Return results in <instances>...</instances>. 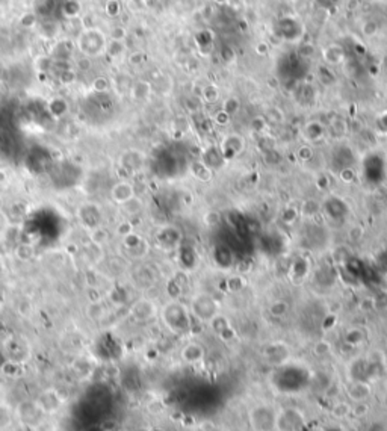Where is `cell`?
Here are the masks:
<instances>
[{"label": "cell", "instance_id": "6da1fadb", "mask_svg": "<svg viewBox=\"0 0 387 431\" xmlns=\"http://www.w3.org/2000/svg\"><path fill=\"white\" fill-rule=\"evenodd\" d=\"M162 320L174 333H183L189 328V310L183 304L172 301L162 309Z\"/></svg>", "mask_w": 387, "mask_h": 431}, {"label": "cell", "instance_id": "7a4b0ae2", "mask_svg": "<svg viewBox=\"0 0 387 431\" xmlns=\"http://www.w3.org/2000/svg\"><path fill=\"white\" fill-rule=\"evenodd\" d=\"M249 422L256 431L274 430L277 422V413L266 405L256 407L249 413Z\"/></svg>", "mask_w": 387, "mask_h": 431}, {"label": "cell", "instance_id": "3957f363", "mask_svg": "<svg viewBox=\"0 0 387 431\" xmlns=\"http://www.w3.org/2000/svg\"><path fill=\"white\" fill-rule=\"evenodd\" d=\"M102 209L95 203H85L78 209V218L86 232L102 226Z\"/></svg>", "mask_w": 387, "mask_h": 431}, {"label": "cell", "instance_id": "277c9868", "mask_svg": "<svg viewBox=\"0 0 387 431\" xmlns=\"http://www.w3.org/2000/svg\"><path fill=\"white\" fill-rule=\"evenodd\" d=\"M156 313H158V307L148 298H141L138 301H135L130 307V315L137 323H147L153 320Z\"/></svg>", "mask_w": 387, "mask_h": 431}, {"label": "cell", "instance_id": "5b68a950", "mask_svg": "<svg viewBox=\"0 0 387 431\" xmlns=\"http://www.w3.org/2000/svg\"><path fill=\"white\" fill-rule=\"evenodd\" d=\"M123 247H124L126 253L135 259H141V257L147 256V253L150 250L148 242L142 236L137 235L135 232L123 238Z\"/></svg>", "mask_w": 387, "mask_h": 431}, {"label": "cell", "instance_id": "8992f818", "mask_svg": "<svg viewBox=\"0 0 387 431\" xmlns=\"http://www.w3.org/2000/svg\"><path fill=\"white\" fill-rule=\"evenodd\" d=\"M135 195H137L135 185L129 180H120L111 189V200L118 206L126 203L127 200L133 198Z\"/></svg>", "mask_w": 387, "mask_h": 431}, {"label": "cell", "instance_id": "52a82bcc", "mask_svg": "<svg viewBox=\"0 0 387 431\" xmlns=\"http://www.w3.org/2000/svg\"><path fill=\"white\" fill-rule=\"evenodd\" d=\"M303 424V418L297 410H286L277 415L276 427H280L281 431H297Z\"/></svg>", "mask_w": 387, "mask_h": 431}, {"label": "cell", "instance_id": "ba28073f", "mask_svg": "<svg viewBox=\"0 0 387 431\" xmlns=\"http://www.w3.org/2000/svg\"><path fill=\"white\" fill-rule=\"evenodd\" d=\"M118 162L123 170H126L129 173H138L144 166V155H141L139 152H135V150H130V152L123 153Z\"/></svg>", "mask_w": 387, "mask_h": 431}, {"label": "cell", "instance_id": "9c48e42d", "mask_svg": "<svg viewBox=\"0 0 387 431\" xmlns=\"http://www.w3.org/2000/svg\"><path fill=\"white\" fill-rule=\"evenodd\" d=\"M366 393H371V386H369L367 383L361 381V380L354 381V383L350 386V389H348V395H350L354 401H363V400H366V398L369 397V395H366Z\"/></svg>", "mask_w": 387, "mask_h": 431}, {"label": "cell", "instance_id": "30bf717a", "mask_svg": "<svg viewBox=\"0 0 387 431\" xmlns=\"http://www.w3.org/2000/svg\"><path fill=\"white\" fill-rule=\"evenodd\" d=\"M204 355V350L201 345L198 344H188L183 350H182V359L188 363H197L203 359Z\"/></svg>", "mask_w": 387, "mask_h": 431}, {"label": "cell", "instance_id": "8fae6325", "mask_svg": "<svg viewBox=\"0 0 387 431\" xmlns=\"http://www.w3.org/2000/svg\"><path fill=\"white\" fill-rule=\"evenodd\" d=\"M120 208H121V212L127 216V218H133V216L139 215V214L142 212V209H144V201L135 195L133 198H130V200H127L126 203L120 204Z\"/></svg>", "mask_w": 387, "mask_h": 431}, {"label": "cell", "instance_id": "7c38bea8", "mask_svg": "<svg viewBox=\"0 0 387 431\" xmlns=\"http://www.w3.org/2000/svg\"><path fill=\"white\" fill-rule=\"evenodd\" d=\"M36 254V250L32 243L20 242L14 247V256L22 262H30Z\"/></svg>", "mask_w": 387, "mask_h": 431}, {"label": "cell", "instance_id": "4fadbf2b", "mask_svg": "<svg viewBox=\"0 0 387 431\" xmlns=\"http://www.w3.org/2000/svg\"><path fill=\"white\" fill-rule=\"evenodd\" d=\"M88 236H89L91 242L94 243V245H97V247H103L105 243H108V241H109V233H108V230L103 226H99V227L89 230Z\"/></svg>", "mask_w": 387, "mask_h": 431}, {"label": "cell", "instance_id": "5bb4252c", "mask_svg": "<svg viewBox=\"0 0 387 431\" xmlns=\"http://www.w3.org/2000/svg\"><path fill=\"white\" fill-rule=\"evenodd\" d=\"M86 315L92 321H100L105 316V307L100 301H92L86 307Z\"/></svg>", "mask_w": 387, "mask_h": 431}, {"label": "cell", "instance_id": "9a60e30c", "mask_svg": "<svg viewBox=\"0 0 387 431\" xmlns=\"http://www.w3.org/2000/svg\"><path fill=\"white\" fill-rule=\"evenodd\" d=\"M150 91H151V88H150L148 82L139 81V82H137L133 86H132L130 94H132V97H133V99L141 100V99H145V97L150 94Z\"/></svg>", "mask_w": 387, "mask_h": 431}, {"label": "cell", "instance_id": "2e32d148", "mask_svg": "<svg viewBox=\"0 0 387 431\" xmlns=\"http://www.w3.org/2000/svg\"><path fill=\"white\" fill-rule=\"evenodd\" d=\"M287 310H289V306H287V303L283 301V299H276V301L271 303V306H269V313H271L274 318H281V316H284V315L287 313Z\"/></svg>", "mask_w": 387, "mask_h": 431}, {"label": "cell", "instance_id": "e0dca14e", "mask_svg": "<svg viewBox=\"0 0 387 431\" xmlns=\"http://www.w3.org/2000/svg\"><path fill=\"white\" fill-rule=\"evenodd\" d=\"M319 212V204L315 201V200H307L304 204H303V208H301V215H310V218L312 216H315L316 214Z\"/></svg>", "mask_w": 387, "mask_h": 431}, {"label": "cell", "instance_id": "ac0fdd59", "mask_svg": "<svg viewBox=\"0 0 387 431\" xmlns=\"http://www.w3.org/2000/svg\"><path fill=\"white\" fill-rule=\"evenodd\" d=\"M133 232L135 230H133V224L130 222V219H124L117 226V235H120L121 238H124V236H127Z\"/></svg>", "mask_w": 387, "mask_h": 431}, {"label": "cell", "instance_id": "d6986e66", "mask_svg": "<svg viewBox=\"0 0 387 431\" xmlns=\"http://www.w3.org/2000/svg\"><path fill=\"white\" fill-rule=\"evenodd\" d=\"M363 235H364V230H363V227H360V226H353V227L350 229V232H348V238H350V241H353V242H359L360 239L363 238Z\"/></svg>", "mask_w": 387, "mask_h": 431}, {"label": "cell", "instance_id": "ffe728a7", "mask_svg": "<svg viewBox=\"0 0 387 431\" xmlns=\"http://www.w3.org/2000/svg\"><path fill=\"white\" fill-rule=\"evenodd\" d=\"M204 222H206L207 226H217V224L221 222V215H220L217 211H209V212H206V215H204Z\"/></svg>", "mask_w": 387, "mask_h": 431}, {"label": "cell", "instance_id": "44dd1931", "mask_svg": "<svg viewBox=\"0 0 387 431\" xmlns=\"http://www.w3.org/2000/svg\"><path fill=\"white\" fill-rule=\"evenodd\" d=\"M94 89L95 91H99V92H103V91H106L108 89V82L105 81L103 78H99V79H95L94 81Z\"/></svg>", "mask_w": 387, "mask_h": 431}, {"label": "cell", "instance_id": "7402d4cb", "mask_svg": "<svg viewBox=\"0 0 387 431\" xmlns=\"http://www.w3.org/2000/svg\"><path fill=\"white\" fill-rule=\"evenodd\" d=\"M3 204H5V201H3V198L0 197V212L3 211Z\"/></svg>", "mask_w": 387, "mask_h": 431}]
</instances>
